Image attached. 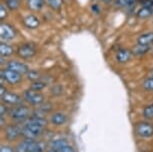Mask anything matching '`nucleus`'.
I'll return each instance as SVG.
<instances>
[{
    "mask_svg": "<svg viewBox=\"0 0 153 152\" xmlns=\"http://www.w3.org/2000/svg\"><path fill=\"white\" fill-rule=\"evenodd\" d=\"M43 132V127L34 124H24L22 128L21 134L25 137V139H35L36 137L41 135Z\"/></svg>",
    "mask_w": 153,
    "mask_h": 152,
    "instance_id": "f257e3e1",
    "label": "nucleus"
},
{
    "mask_svg": "<svg viewBox=\"0 0 153 152\" xmlns=\"http://www.w3.org/2000/svg\"><path fill=\"white\" fill-rule=\"evenodd\" d=\"M24 99L32 105H39L44 101V96L39 91L29 89L24 92Z\"/></svg>",
    "mask_w": 153,
    "mask_h": 152,
    "instance_id": "f03ea898",
    "label": "nucleus"
},
{
    "mask_svg": "<svg viewBox=\"0 0 153 152\" xmlns=\"http://www.w3.org/2000/svg\"><path fill=\"white\" fill-rule=\"evenodd\" d=\"M29 115H30V110L26 106H18V107L13 108L10 112L11 118L15 120L28 119L29 118Z\"/></svg>",
    "mask_w": 153,
    "mask_h": 152,
    "instance_id": "7ed1b4c3",
    "label": "nucleus"
},
{
    "mask_svg": "<svg viewBox=\"0 0 153 152\" xmlns=\"http://www.w3.org/2000/svg\"><path fill=\"white\" fill-rule=\"evenodd\" d=\"M135 131L141 137H150L153 135V125L148 122H140L135 127Z\"/></svg>",
    "mask_w": 153,
    "mask_h": 152,
    "instance_id": "20e7f679",
    "label": "nucleus"
},
{
    "mask_svg": "<svg viewBox=\"0 0 153 152\" xmlns=\"http://www.w3.org/2000/svg\"><path fill=\"white\" fill-rule=\"evenodd\" d=\"M1 77L3 78L5 81H7L10 84H17L21 81V76L19 73L12 71L10 69H4L1 71Z\"/></svg>",
    "mask_w": 153,
    "mask_h": 152,
    "instance_id": "39448f33",
    "label": "nucleus"
},
{
    "mask_svg": "<svg viewBox=\"0 0 153 152\" xmlns=\"http://www.w3.org/2000/svg\"><path fill=\"white\" fill-rule=\"evenodd\" d=\"M36 53V48L33 44L31 43H27V44L22 45L21 47H19L18 49V55L21 57V58H30L33 55H35Z\"/></svg>",
    "mask_w": 153,
    "mask_h": 152,
    "instance_id": "423d86ee",
    "label": "nucleus"
},
{
    "mask_svg": "<svg viewBox=\"0 0 153 152\" xmlns=\"http://www.w3.org/2000/svg\"><path fill=\"white\" fill-rule=\"evenodd\" d=\"M7 68L12 71H15V72L19 73L20 75L21 74H26L28 71V67L27 65H25L24 63L22 62H18V61H10L7 63Z\"/></svg>",
    "mask_w": 153,
    "mask_h": 152,
    "instance_id": "0eeeda50",
    "label": "nucleus"
},
{
    "mask_svg": "<svg viewBox=\"0 0 153 152\" xmlns=\"http://www.w3.org/2000/svg\"><path fill=\"white\" fill-rule=\"evenodd\" d=\"M2 101L7 103L10 105H19L22 103V98L19 95H17L15 93H11V92H6L4 95L1 96Z\"/></svg>",
    "mask_w": 153,
    "mask_h": 152,
    "instance_id": "6e6552de",
    "label": "nucleus"
},
{
    "mask_svg": "<svg viewBox=\"0 0 153 152\" xmlns=\"http://www.w3.org/2000/svg\"><path fill=\"white\" fill-rule=\"evenodd\" d=\"M0 35L2 40H11L15 37V32L10 25L2 23L0 26Z\"/></svg>",
    "mask_w": 153,
    "mask_h": 152,
    "instance_id": "1a4fd4ad",
    "label": "nucleus"
},
{
    "mask_svg": "<svg viewBox=\"0 0 153 152\" xmlns=\"http://www.w3.org/2000/svg\"><path fill=\"white\" fill-rule=\"evenodd\" d=\"M21 132H22V130H20V128L18 126L9 125V126H7L6 130H5V136H6V138L8 140L12 141V140H15Z\"/></svg>",
    "mask_w": 153,
    "mask_h": 152,
    "instance_id": "9d476101",
    "label": "nucleus"
},
{
    "mask_svg": "<svg viewBox=\"0 0 153 152\" xmlns=\"http://www.w3.org/2000/svg\"><path fill=\"white\" fill-rule=\"evenodd\" d=\"M131 57V52L127 49H120L116 53V60L119 63H126L130 59Z\"/></svg>",
    "mask_w": 153,
    "mask_h": 152,
    "instance_id": "9b49d317",
    "label": "nucleus"
},
{
    "mask_svg": "<svg viewBox=\"0 0 153 152\" xmlns=\"http://www.w3.org/2000/svg\"><path fill=\"white\" fill-rule=\"evenodd\" d=\"M66 120H67L66 116L61 112H56L51 116V122H52L54 125H57V126L63 125L66 122Z\"/></svg>",
    "mask_w": 153,
    "mask_h": 152,
    "instance_id": "f8f14e48",
    "label": "nucleus"
},
{
    "mask_svg": "<svg viewBox=\"0 0 153 152\" xmlns=\"http://www.w3.org/2000/svg\"><path fill=\"white\" fill-rule=\"evenodd\" d=\"M34 142V139H25L24 141L19 143L16 147V152H29V149Z\"/></svg>",
    "mask_w": 153,
    "mask_h": 152,
    "instance_id": "ddd939ff",
    "label": "nucleus"
},
{
    "mask_svg": "<svg viewBox=\"0 0 153 152\" xmlns=\"http://www.w3.org/2000/svg\"><path fill=\"white\" fill-rule=\"evenodd\" d=\"M153 43V32H148V33H144L142 35L139 36L138 38V44H142V45H149Z\"/></svg>",
    "mask_w": 153,
    "mask_h": 152,
    "instance_id": "4468645a",
    "label": "nucleus"
},
{
    "mask_svg": "<svg viewBox=\"0 0 153 152\" xmlns=\"http://www.w3.org/2000/svg\"><path fill=\"white\" fill-rule=\"evenodd\" d=\"M24 24L28 28H36L39 25V20L36 16L28 15L24 18Z\"/></svg>",
    "mask_w": 153,
    "mask_h": 152,
    "instance_id": "2eb2a0df",
    "label": "nucleus"
},
{
    "mask_svg": "<svg viewBox=\"0 0 153 152\" xmlns=\"http://www.w3.org/2000/svg\"><path fill=\"white\" fill-rule=\"evenodd\" d=\"M25 124H34V125H39V126L44 127V126L47 124V120L40 116H34V117H31V118H28Z\"/></svg>",
    "mask_w": 153,
    "mask_h": 152,
    "instance_id": "dca6fc26",
    "label": "nucleus"
},
{
    "mask_svg": "<svg viewBox=\"0 0 153 152\" xmlns=\"http://www.w3.org/2000/svg\"><path fill=\"white\" fill-rule=\"evenodd\" d=\"M148 50H149L148 45L137 44L136 46H134L133 49H132V53H133L134 55H143V54H145Z\"/></svg>",
    "mask_w": 153,
    "mask_h": 152,
    "instance_id": "f3484780",
    "label": "nucleus"
},
{
    "mask_svg": "<svg viewBox=\"0 0 153 152\" xmlns=\"http://www.w3.org/2000/svg\"><path fill=\"white\" fill-rule=\"evenodd\" d=\"M0 53H1L2 57H7L13 54V48L9 46V45L5 44V43H1L0 45Z\"/></svg>",
    "mask_w": 153,
    "mask_h": 152,
    "instance_id": "a211bd4d",
    "label": "nucleus"
},
{
    "mask_svg": "<svg viewBox=\"0 0 153 152\" xmlns=\"http://www.w3.org/2000/svg\"><path fill=\"white\" fill-rule=\"evenodd\" d=\"M152 12H153L152 7L145 6V5H144L142 8H140L139 9L137 15H138V17H140V18H147V17H149L150 15H151Z\"/></svg>",
    "mask_w": 153,
    "mask_h": 152,
    "instance_id": "6ab92c4d",
    "label": "nucleus"
},
{
    "mask_svg": "<svg viewBox=\"0 0 153 152\" xmlns=\"http://www.w3.org/2000/svg\"><path fill=\"white\" fill-rule=\"evenodd\" d=\"M28 6L32 10H39L43 5V0H27Z\"/></svg>",
    "mask_w": 153,
    "mask_h": 152,
    "instance_id": "aec40b11",
    "label": "nucleus"
},
{
    "mask_svg": "<svg viewBox=\"0 0 153 152\" xmlns=\"http://www.w3.org/2000/svg\"><path fill=\"white\" fill-rule=\"evenodd\" d=\"M135 0H116V6L124 8V7H131L134 4Z\"/></svg>",
    "mask_w": 153,
    "mask_h": 152,
    "instance_id": "412c9836",
    "label": "nucleus"
},
{
    "mask_svg": "<svg viewBox=\"0 0 153 152\" xmlns=\"http://www.w3.org/2000/svg\"><path fill=\"white\" fill-rule=\"evenodd\" d=\"M51 145H52V148L59 151L62 147H64L65 145H67V142H66V140H64V139H58V140H55V141H52Z\"/></svg>",
    "mask_w": 153,
    "mask_h": 152,
    "instance_id": "4be33fe9",
    "label": "nucleus"
},
{
    "mask_svg": "<svg viewBox=\"0 0 153 152\" xmlns=\"http://www.w3.org/2000/svg\"><path fill=\"white\" fill-rule=\"evenodd\" d=\"M47 4L54 10H58L60 9L62 5V0H46Z\"/></svg>",
    "mask_w": 153,
    "mask_h": 152,
    "instance_id": "5701e85b",
    "label": "nucleus"
},
{
    "mask_svg": "<svg viewBox=\"0 0 153 152\" xmlns=\"http://www.w3.org/2000/svg\"><path fill=\"white\" fill-rule=\"evenodd\" d=\"M46 86V84L44 82H42V81H34L32 84H31V88L30 89H32V90H35V91H40V90H42L43 88H44Z\"/></svg>",
    "mask_w": 153,
    "mask_h": 152,
    "instance_id": "b1692460",
    "label": "nucleus"
},
{
    "mask_svg": "<svg viewBox=\"0 0 153 152\" xmlns=\"http://www.w3.org/2000/svg\"><path fill=\"white\" fill-rule=\"evenodd\" d=\"M143 115L146 118H153V104L148 105L144 108L143 110Z\"/></svg>",
    "mask_w": 153,
    "mask_h": 152,
    "instance_id": "393cba45",
    "label": "nucleus"
},
{
    "mask_svg": "<svg viewBox=\"0 0 153 152\" xmlns=\"http://www.w3.org/2000/svg\"><path fill=\"white\" fill-rule=\"evenodd\" d=\"M143 88L147 91H152L153 90V78L149 77L148 79H146L143 82Z\"/></svg>",
    "mask_w": 153,
    "mask_h": 152,
    "instance_id": "a878e982",
    "label": "nucleus"
},
{
    "mask_svg": "<svg viewBox=\"0 0 153 152\" xmlns=\"http://www.w3.org/2000/svg\"><path fill=\"white\" fill-rule=\"evenodd\" d=\"M7 7L11 10H15L19 6V0H6Z\"/></svg>",
    "mask_w": 153,
    "mask_h": 152,
    "instance_id": "bb28decb",
    "label": "nucleus"
},
{
    "mask_svg": "<svg viewBox=\"0 0 153 152\" xmlns=\"http://www.w3.org/2000/svg\"><path fill=\"white\" fill-rule=\"evenodd\" d=\"M27 75V78L29 80H33V81H37V80L39 79V73L37 72V71H34V70H30L28 71L26 73Z\"/></svg>",
    "mask_w": 153,
    "mask_h": 152,
    "instance_id": "cd10ccee",
    "label": "nucleus"
},
{
    "mask_svg": "<svg viewBox=\"0 0 153 152\" xmlns=\"http://www.w3.org/2000/svg\"><path fill=\"white\" fill-rule=\"evenodd\" d=\"M0 11H1V12H0V18L4 19L7 15V12H6V8H5L3 4H1V6H0Z\"/></svg>",
    "mask_w": 153,
    "mask_h": 152,
    "instance_id": "c85d7f7f",
    "label": "nucleus"
},
{
    "mask_svg": "<svg viewBox=\"0 0 153 152\" xmlns=\"http://www.w3.org/2000/svg\"><path fill=\"white\" fill-rule=\"evenodd\" d=\"M59 152H74V149L72 146L67 144V145H65L64 147H62L61 149H60Z\"/></svg>",
    "mask_w": 153,
    "mask_h": 152,
    "instance_id": "c756f323",
    "label": "nucleus"
},
{
    "mask_svg": "<svg viewBox=\"0 0 153 152\" xmlns=\"http://www.w3.org/2000/svg\"><path fill=\"white\" fill-rule=\"evenodd\" d=\"M0 152H15L13 150L12 147L10 146H6V145H2L1 149H0Z\"/></svg>",
    "mask_w": 153,
    "mask_h": 152,
    "instance_id": "7c9ffc66",
    "label": "nucleus"
},
{
    "mask_svg": "<svg viewBox=\"0 0 153 152\" xmlns=\"http://www.w3.org/2000/svg\"><path fill=\"white\" fill-rule=\"evenodd\" d=\"M0 110H1V116H3L4 113H5V110H6V107H5L3 104H2L1 105V109H0Z\"/></svg>",
    "mask_w": 153,
    "mask_h": 152,
    "instance_id": "2f4dec72",
    "label": "nucleus"
},
{
    "mask_svg": "<svg viewBox=\"0 0 153 152\" xmlns=\"http://www.w3.org/2000/svg\"><path fill=\"white\" fill-rule=\"evenodd\" d=\"M0 91H1V92H0V94H1V96H2V95H4V94L7 92L6 89H4L3 86H1V87H0Z\"/></svg>",
    "mask_w": 153,
    "mask_h": 152,
    "instance_id": "473e14b6",
    "label": "nucleus"
},
{
    "mask_svg": "<svg viewBox=\"0 0 153 152\" xmlns=\"http://www.w3.org/2000/svg\"><path fill=\"white\" fill-rule=\"evenodd\" d=\"M47 152H59V151H58V150H56V149L52 148V149H50V150H48Z\"/></svg>",
    "mask_w": 153,
    "mask_h": 152,
    "instance_id": "72a5a7b5",
    "label": "nucleus"
},
{
    "mask_svg": "<svg viewBox=\"0 0 153 152\" xmlns=\"http://www.w3.org/2000/svg\"><path fill=\"white\" fill-rule=\"evenodd\" d=\"M149 77H151V78H153V69L150 71V74H149Z\"/></svg>",
    "mask_w": 153,
    "mask_h": 152,
    "instance_id": "f704fd0d",
    "label": "nucleus"
},
{
    "mask_svg": "<svg viewBox=\"0 0 153 152\" xmlns=\"http://www.w3.org/2000/svg\"><path fill=\"white\" fill-rule=\"evenodd\" d=\"M105 2H110V1H112V0H104Z\"/></svg>",
    "mask_w": 153,
    "mask_h": 152,
    "instance_id": "c9c22d12",
    "label": "nucleus"
}]
</instances>
